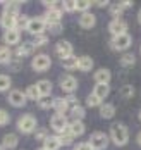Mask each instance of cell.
<instances>
[{
    "mask_svg": "<svg viewBox=\"0 0 141 150\" xmlns=\"http://www.w3.org/2000/svg\"><path fill=\"white\" fill-rule=\"evenodd\" d=\"M9 64H12V69H14V71H17V69H19V60H11Z\"/></svg>",
    "mask_w": 141,
    "mask_h": 150,
    "instance_id": "cell-46",
    "label": "cell"
},
{
    "mask_svg": "<svg viewBox=\"0 0 141 150\" xmlns=\"http://www.w3.org/2000/svg\"><path fill=\"white\" fill-rule=\"evenodd\" d=\"M100 116H102L103 119H112V117L115 116V107L112 104H103L100 107Z\"/></svg>",
    "mask_w": 141,
    "mask_h": 150,
    "instance_id": "cell-20",
    "label": "cell"
},
{
    "mask_svg": "<svg viewBox=\"0 0 141 150\" xmlns=\"http://www.w3.org/2000/svg\"><path fill=\"white\" fill-rule=\"evenodd\" d=\"M96 5H98V7H105V5H107V2H96Z\"/></svg>",
    "mask_w": 141,
    "mask_h": 150,
    "instance_id": "cell-47",
    "label": "cell"
},
{
    "mask_svg": "<svg viewBox=\"0 0 141 150\" xmlns=\"http://www.w3.org/2000/svg\"><path fill=\"white\" fill-rule=\"evenodd\" d=\"M140 50H141V48H140Z\"/></svg>",
    "mask_w": 141,
    "mask_h": 150,
    "instance_id": "cell-53",
    "label": "cell"
},
{
    "mask_svg": "<svg viewBox=\"0 0 141 150\" xmlns=\"http://www.w3.org/2000/svg\"><path fill=\"white\" fill-rule=\"evenodd\" d=\"M12 60V52H11V48L5 45V47H0V64L4 66V64H9Z\"/></svg>",
    "mask_w": 141,
    "mask_h": 150,
    "instance_id": "cell-27",
    "label": "cell"
},
{
    "mask_svg": "<svg viewBox=\"0 0 141 150\" xmlns=\"http://www.w3.org/2000/svg\"><path fill=\"white\" fill-rule=\"evenodd\" d=\"M0 150H5V149H4V147H2V145H0Z\"/></svg>",
    "mask_w": 141,
    "mask_h": 150,
    "instance_id": "cell-50",
    "label": "cell"
},
{
    "mask_svg": "<svg viewBox=\"0 0 141 150\" xmlns=\"http://www.w3.org/2000/svg\"><path fill=\"white\" fill-rule=\"evenodd\" d=\"M11 119V116H9V112L7 110H4V109H0V126H5L7 122Z\"/></svg>",
    "mask_w": 141,
    "mask_h": 150,
    "instance_id": "cell-41",
    "label": "cell"
},
{
    "mask_svg": "<svg viewBox=\"0 0 141 150\" xmlns=\"http://www.w3.org/2000/svg\"><path fill=\"white\" fill-rule=\"evenodd\" d=\"M17 128H19L21 133L29 135V133H33V131L36 129V117H34L33 114H24V116H21L19 121H17Z\"/></svg>",
    "mask_w": 141,
    "mask_h": 150,
    "instance_id": "cell-2",
    "label": "cell"
},
{
    "mask_svg": "<svg viewBox=\"0 0 141 150\" xmlns=\"http://www.w3.org/2000/svg\"><path fill=\"white\" fill-rule=\"evenodd\" d=\"M121 95H122L124 98H131V97L134 95V88H133L131 85H124V86L121 88Z\"/></svg>",
    "mask_w": 141,
    "mask_h": 150,
    "instance_id": "cell-40",
    "label": "cell"
},
{
    "mask_svg": "<svg viewBox=\"0 0 141 150\" xmlns=\"http://www.w3.org/2000/svg\"><path fill=\"white\" fill-rule=\"evenodd\" d=\"M60 88H62L64 91H67V93H72V91L78 88V79L71 74L62 76V78H60Z\"/></svg>",
    "mask_w": 141,
    "mask_h": 150,
    "instance_id": "cell-12",
    "label": "cell"
},
{
    "mask_svg": "<svg viewBox=\"0 0 141 150\" xmlns=\"http://www.w3.org/2000/svg\"><path fill=\"white\" fill-rule=\"evenodd\" d=\"M62 7L67 11V12H74L76 11V2H72V0H67V2H64Z\"/></svg>",
    "mask_w": 141,
    "mask_h": 150,
    "instance_id": "cell-42",
    "label": "cell"
},
{
    "mask_svg": "<svg viewBox=\"0 0 141 150\" xmlns=\"http://www.w3.org/2000/svg\"><path fill=\"white\" fill-rule=\"evenodd\" d=\"M40 150H47V149H40Z\"/></svg>",
    "mask_w": 141,
    "mask_h": 150,
    "instance_id": "cell-52",
    "label": "cell"
},
{
    "mask_svg": "<svg viewBox=\"0 0 141 150\" xmlns=\"http://www.w3.org/2000/svg\"><path fill=\"white\" fill-rule=\"evenodd\" d=\"M52 109H55V110H57V114L65 116V112H67L71 107H69V104H67V100H65V98H60V97H59V98H53V107H52Z\"/></svg>",
    "mask_w": 141,
    "mask_h": 150,
    "instance_id": "cell-18",
    "label": "cell"
},
{
    "mask_svg": "<svg viewBox=\"0 0 141 150\" xmlns=\"http://www.w3.org/2000/svg\"><path fill=\"white\" fill-rule=\"evenodd\" d=\"M138 145H141V133L138 135Z\"/></svg>",
    "mask_w": 141,
    "mask_h": 150,
    "instance_id": "cell-48",
    "label": "cell"
},
{
    "mask_svg": "<svg viewBox=\"0 0 141 150\" xmlns=\"http://www.w3.org/2000/svg\"><path fill=\"white\" fill-rule=\"evenodd\" d=\"M90 7H91V2H88V0H78V2H76V11H83V14H84Z\"/></svg>",
    "mask_w": 141,
    "mask_h": 150,
    "instance_id": "cell-39",
    "label": "cell"
},
{
    "mask_svg": "<svg viewBox=\"0 0 141 150\" xmlns=\"http://www.w3.org/2000/svg\"><path fill=\"white\" fill-rule=\"evenodd\" d=\"M29 17L28 16H24V14H19L17 16V31H22V30H28V26H29Z\"/></svg>",
    "mask_w": 141,
    "mask_h": 150,
    "instance_id": "cell-32",
    "label": "cell"
},
{
    "mask_svg": "<svg viewBox=\"0 0 141 150\" xmlns=\"http://www.w3.org/2000/svg\"><path fill=\"white\" fill-rule=\"evenodd\" d=\"M19 40H21V31L17 30H9L4 33V42L7 43V45H17L19 43Z\"/></svg>",
    "mask_w": 141,
    "mask_h": 150,
    "instance_id": "cell-16",
    "label": "cell"
},
{
    "mask_svg": "<svg viewBox=\"0 0 141 150\" xmlns=\"http://www.w3.org/2000/svg\"><path fill=\"white\" fill-rule=\"evenodd\" d=\"M48 28H50V31H52L53 35H59V33L62 31V24L59 23V24H52V26H48Z\"/></svg>",
    "mask_w": 141,
    "mask_h": 150,
    "instance_id": "cell-44",
    "label": "cell"
},
{
    "mask_svg": "<svg viewBox=\"0 0 141 150\" xmlns=\"http://www.w3.org/2000/svg\"><path fill=\"white\" fill-rule=\"evenodd\" d=\"M74 150H93V149H91L90 143H79V145H76V149Z\"/></svg>",
    "mask_w": 141,
    "mask_h": 150,
    "instance_id": "cell-45",
    "label": "cell"
},
{
    "mask_svg": "<svg viewBox=\"0 0 141 150\" xmlns=\"http://www.w3.org/2000/svg\"><path fill=\"white\" fill-rule=\"evenodd\" d=\"M24 93H26V98H29V100H36V102H38V98L41 97V95H40V91H38V86H36V85H29V86L26 88Z\"/></svg>",
    "mask_w": 141,
    "mask_h": 150,
    "instance_id": "cell-30",
    "label": "cell"
},
{
    "mask_svg": "<svg viewBox=\"0 0 141 150\" xmlns=\"http://www.w3.org/2000/svg\"><path fill=\"white\" fill-rule=\"evenodd\" d=\"M95 23H96V17L91 12H84V14H81V17H79V26L84 28V30H91L95 26Z\"/></svg>",
    "mask_w": 141,
    "mask_h": 150,
    "instance_id": "cell-15",
    "label": "cell"
},
{
    "mask_svg": "<svg viewBox=\"0 0 141 150\" xmlns=\"http://www.w3.org/2000/svg\"><path fill=\"white\" fill-rule=\"evenodd\" d=\"M31 52H34V47H33L31 42H26V43H22V45H21V47L16 50V55L21 59V57H26V55H29Z\"/></svg>",
    "mask_w": 141,
    "mask_h": 150,
    "instance_id": "cell-22",
    "label": "cell"
},
{
    "mask_svg": "<svg viewBox=\"0 0 141 150\" xmlns=\"http://www.w3.org/2000/svg\"><path fill=\"white\" fill-rule=\"evenodd\" d=\"M31 66H33V69H34V71L43 73V71H48V69H50L52 60H50V57H48V55H45V54H38V55H34Z\"/></svg>",
    "mask_w": 141,
    "mask_h": 150,
    "instance_id": "cell-4",
    "label": "cell"
},
{
    "mask_svg": "<svg viewBox=\"0 0 141 150\" xmlns=\"http://www.w3.org/2000/svg\"><path fill=\"white\" fill-rule=\"evenodd\" d=\"M47 30V23H45V19L43 17H34L29 21V26H28V31L34 35V36H38V35H43V31Z\"/></svg>",
    "mask_w": 141,
    "mask_h": 150,
    "instance_id": "cell-7",
    "label": "cell"
},
{
    "mask_svg": "<svg viewBox=\"0 0 141 150\" xmlns=\"http://www.w3.org/2000/svg\"><path fill=\"white\" fill-rule=\"evenodd\" d=\"M47 138H48V135H47V129H45V128H41V129L36 131V140H43V142H45Z\"/></svg>",
    "mask_w": 141,
    "mask_h": 150,
    "instance_id": "cell-43",
    "label": "cell"
},
{
    "mask_svg": "<svg viewBox=\"0 0 141 150\" xmlns=\"http://www.w3.org/2000/svg\"><path fill=\"white\" fill-rule=\"evenodd\" d=\"M69 131L72 133L74 138H76V136H81L84 133V124H83V121H72V122L69 124Z\"/></svg>",
    "mask_w": 141,
    "mask_h": 150,
    "instance_id": "cell-21",
    "label": "cell"
},
{
    "mask_svg": "<svg viewBox=\"0 0 141 150\" xmlns=\"http://www.w3.org/2000/svg\"><path fill=\"white\" fill-rule=\"evenodd\" d=\"M36 86H38V91H40V95H41V97L52 93V83H50L48 79H41V81H38V83H36Z\"/></svg>",
    "mask_w": 141,
    "mask_h": 150,
    "instance_id": "cell-25",
    "label": "cell"
},
{
    "mask_svg": "<svg viewBox=\"0 0 141 150\" xmlns=\"http://www.w3.org/2000/svg\"><path fill=\"white\" fill-rule=\"evenodd\" d=\"M122 12H124V7L121 5V2H119V4H114V5L110 7V14L114 16L115 19H119V17L122 16Z\"/></svg>",
    "mask_w": 141,
    "mask_h": 150,
    "instance_id": "cell-38",
    "label": "cell"
},
{
    "mask_svg": "<svg viewBox=\"0 0 141 150\" xmlns=\"http://www.w3.org/2000/svg\"><path fill=\"white\" fill-rule=\"evenodd\" d=\"M59 140H60V145H71L72 140H74V136H72V133H71L69 128H67L65 131H62V133L59 135Z\"/></svg>",
    "mask_w": 141,
    "mask_h": 150,
    "instance_id": "cell-33",
    "label": "cell"
},
{
    "mask_svg": "<svg viewBox=\"0 0 141 150\" xmlns=\"http://www.w3.org/2000/svg\"><path fill=\"white\" fill-rule=\"evenodd\" d=\"M136 62V57L131 54V52H126L124 55L121 57V66H124V67H129V66H133Z\"/></svg>",
    "mask_w": 141,
    "mask_h": 150,
    "instance_id": "cell-34",
    "label": "cell"
},
{
    "mask_svg": "<svg viewBox=\"0 0 141 150\" xmlns=\"http://www.w3.org/2000/svg\"><path fill=\"white\" fill-rule=\"evenodd\" d=\"M131 43H133V38H131V35H127V33L112 38V48H114V50H119V52L127 50V48L131 47Z\"/></svg>",
    "mask_w": 141,
    "mask_h": 150,
    "instance_id": "cell-5",
    "label": "cell"
},
{
    "mask_svg": "<svg viewBox=\"0 0 141 150\" xmlns=\"http://www.w3.org/2000/svg\"><path fill=\"white\" fill-rule=\"evenodd\" d=\"M50 126H52L53 131L62 133V131H65L69 128V122H67V117L65 116H62V114H53L52 119H50Z\"/></svg>",
    "mask_w": 141,
    "mask_h": 150,
    "instance_id": "cell-6",
    "label": "cell"
},
{
    "mask_svg": "<svg viewBox=\"0 0 141 150\" xmlns=\"http://www.w3.org/2000/svg\"><path fill=\"white\" fill-rule=\"evenodd\" d=\"M84 116H86V110H84V107L76 105V107H72V109H71V117H72V121H81Z\"/></svg>",
    "mask_w": 141,
    "mask_h": 150,
    "instance_id": "cell-29",
    "label": "cell"
},
{
    "mask_svg": "<svg viewBox=\"0 0 141 150\" xmlns=\"http://www.w3.org/2000/svg\"><path fill=\"white\" fill-rule=\"evenodd\" d=\"M110 138L117 147H122L129 142V131L122 122H114L110 126Z\"/></svg>",
    "mask_w": 141,
    "mask_h": 150,
    "instance_id": "cell-1",
    "label": "cell"
},
{
    "mask_svg": "<svg viewBox=\"0 0 141 150\" xmlns=\"http://www.w3.org/2000/svg\"><path fill=\"white\" fill-rule=\"evenodd\" d=\"M38 107L40 109H52L53 107V98L52 95H43L38 98Z\"/></svg>",
    "mask_w": 141,
    "mask_h": 150,
    "instance_id": "cell-31",
    "label": "cell"
},
{
    "mask_svg": "<svg viewBox=\"0 0 141 150\" xmlns=\"http://www.w3.org/2000/svg\"><path fill=\"white\" fill-rule=\"evenodd\" d=\"M60 62H62V67H64V69H67V71L78 69V57H74V55L65 57V59H62Z\"/></svg>",
    "mask_w": 141,
    "mask_h": 150,
    "instance_id": "cell-26",
    "label": "cell"
},
{
    "mask_svg": "<svg viewBox=\"0 0 141 150\" xmlns=\"http://www.w3.org/2000/svg\"><path fill=\"white\" fill-rule=\"evenodd\" d=\"M17 143H19V136L16 133H7L2 140V147L7 150H14L17 147Z\"/></svg>",
    "mask_w": 141,
    "mask_h": 150,
    "instance_id": "cell-14",
    "label": "cell"
},
{
    "mask_svg": "<svg viewBox=\"0 0 141 150\" xmlns=\"http://www.w3.org/2000/svg\"><path fill=\"white\" fill-rule=\"evenodd\" d=\"M109 31L114 35V36L126 35V33H127V23L122 21V19H114V21L109 24Z\"/></svg>",
    "mask_w": 141,
    "mask_h": 150,
    "instance_id": "cell-11",
    "label": "cell"
},
{
    "mask_svg": "<svg viewBox=\"0 0 141 150\" xmlns=\"http://www.w3.org/2000/svg\"><path fill=\"white\" fill-rule=\"evenodd\" d=\"M0 26L5 31L16 30L17 28V16L9 14V12H2V16H0Z\"/></svg>",
    "mask_w": 141,
    "mask_h": 150,
    "instance_id": "cell-9",
    "label": "cell"
},
{
    "mask_svg": "<svg viewBox=\"0 0 141 150\" xmlns=\"http://www.w3.org/2000/svg\"><path fill=\"white\" fill-rule=\"evenodd\" d=\"M43 19H45L47 26L59 24L60 19H62V11H59V9H47V12H45V16H43Z\"/></svg>",
    "mask_w": 141,
    "mask_h": 150,
    "instance_id": "cell-13",
    "label": "cell"
},
{
    "mask_svg": "<svg viewBox=\"0 0 141 150\" xmlns=\"http://www.w3.org/2000/svg\"><path fill=\"white\" fill-rule=\"evenodd\" d=\"M110 71L109 69H98L96 73H95V81L96 83H105V85H109L110 81Z\"/></svg>",
    "mask_w": 141,
    "mask_h": 150,
    "instance_id": "cell-23",
    "label": "cell"
},
{
    "mask_svg": "<svg viewBox=\"0 0 141 150\" xmlns=\"http://www.w3.org/2000/svg\"><path fill=\"white\" fill-rule=\"evenodd\" d=\"M93 93L100 98V100H103V98L110 93V86L109 85H105V83H96L95 88H93Z\"/></svg>",
    "mask_w": 141,
    "mask_h": 150,
    "instance_id": "cell-19",
    "label": "cell"
},
{
    "mask_svg": "<svg viewBox=\"0 0 141 150\" xmlns=\"http://www.w3.org/2000/svg\"><path fill=\"white\" fill-rule=\"evenodd\" d=\"M11 85H12V81H11V78L7 74H0V91H7L11 88Z\"/></svg>",
    "mask_w": 141,
    "mask_h": 150,
    "instance_id": "cell-36",
    "label": "cell"
},
{
    "mask_svg": "<svg viewBox=\"0 0 141 150\" xmlns=\"http://www.w3.org/2000/svg\"><path fill=\"white\" fill-rule=\"evenodd\" d=\"M2 4H4V7H5L4 12L19 16V9H21V4H19V2H2Z\"/></svg>",
    "mask_w": 141,
    "mask_h": 150,
    "instance_id": "cell-28",
    "label": "cell"
},
{
    "mask_svg": "<svg viewBox=\"0 0 141 150\" xmlns=\"http://www.w3.org/2000/svg\"><path fill=\"white\" fill-rule=\"evenodd\" d=\"M86 105L88 107H102V100L95 95V93H90L86 97Z\"/></svg>",
    "mask_w": 141,
    "mask_h": 150,
    "instance_id": "cell-35",
    "label": "cell"
},
{
    "mask_svg": "<svg viewBox=\"0 0 141 150\" xmlns=\"http://www.w3.org/2000/svg\"><path fill=\"white\" fill-rule=\"evenodd\" d=\"M60 147H62V145H60L59 136H48L47 140H45V147H43V149H47V150H59Z\"/></svg>",
    "mask_w": 141,
    "mask_h": 150,
    "instance_id": "cell-24",
    "label": "cell"
},
{
    "mask_svg": "<svg viewBox=\"0 0 141 150\" xmlns=\"http://www.w3.org/2000/svg\"><path fill=\"white\" fill-rule=\"evenodd\" d=\"M88 143L91 145L93 150H105L107 145H109V136L105 135V133H102V131H95L93 135L90 136Z\"/></svg>",
    "mask_w": 141,
    "mask_h": 150,
    "instance_id": "cell-3",
    "label": "cell"
},
{
    "mask_svg": "<svg viewBox=\"0 0 141 150\" xmlns=\"http://www.w3.org/2000/svg\"><path fill=\"white\" fill-rule=\"evenodd\" d=\"M140 121H141V110H140Z\"/></svg>",
    "mask_w": 141,
    "mask_h": 150,
    "instance_id": "cell-51",
    "label": "cell"
},
{
    "mask_svg": "<svg viewBox=\"0 0 141 150\" xmlns=\"http://www.w3.org/2000/svg\"><path fill=\"white\" fill-rule=\"evenodd\" d=\"M48 40H50V38H48V36H45V35H38V36H34V38H33L31 43H33V47L36 48V47H43V45H47Z\"/></svg>",
    "mask_w": 141,
    "mask_h": 150,
    "instance_id": "cell-37",
    "label": "cell"
},
{
    "mask_svg": "<svg viewBox=\"0 0 141 150\" xmlns=\"http://www.w3.org/2000/svg\"><path fill=\"white\" fill-rule=\"evenodd\" d=\"M26 93L21 90H11L9 93V104L12 107H24L26 105Z\"/></svg>",
    "mask_w": 141,
    "mask_h": 150,
    "instance_id": "cell-8",
    "label": "cell"
},
{
    "mask_svg": "<svg viewBox=\"0 0 141 150\" xmlns=\"http://www.w3.org/2000/svg\"><path fill=\"white\" fill-rule=\"evenodd\" d=\"M138 21H140V24H141V11L138 12Z\"/></svg>",
    "mask_w": 141,
    "mask_h": 150,
    "instance_id": "cell-49",
    "label": "cell"
},
{
    "mask_svg": "<svg viewBox=\"0 0 141 150\" xmlns=\"http://www.w3.org/2000/svg\"><path fill=\"white\" fill-rule=\"evenodd\" d=\"M78 69H79V71H83V73L91 71V69H93V59H91V57H88V55L79 57V59H78Z\"/></svg>",
    "mask_w": 141,
    "mask_h": 150,
    "instance_id": "cell-17",
    "label": "cell"
},
{
    "mask_svg": "<svg viewBox=\"0 0 141 150\" xmlns=\"http://www.w3.org/2000/svg\"><path fill=\"white\" fill-rule=\"evenodd\" d=\"M55 54L60 57V60L65 59V57H71V55H72V45H71L67 40H60V42H57V45H55Z\"/></svg>",
    "mask_w": 141,
    "mask_h": 150,
    "instance_id": "cell-10",
    "label": "cell"
}]
</instances>
